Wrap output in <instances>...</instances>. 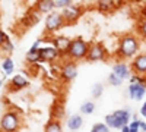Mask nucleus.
Listing matches in <instances>:
<instances>
[{"label": "nucleus", "instance_id": "1", "mask_svg": "<svg viewBox=\"0 0 146 132\" xmlns=\"http://www.w3.org/2000/svg\"><path fill=\"white\" fill-rule=\"evenodd\" d=\"M142 46V40L136 32H126L120 35L117 41V50H115V59L117 60H131L135 57Z\"/></svg>", "mask_w": 146, "mask_h": 132}, {"label": "nucleus", "instance_id": "2", "mask_svg": "<svg viewBox=\"0 0 146 132\" xmlns=\"http://www.w3.org/2000/svg\"><path fill=\"white\" fill-rule=\"evenodd\" d=\"M88 49H89V43L86 40H83L82 37L72 38L69 49L64 53V59H70V60H75V62L85 60L88 54Z\"/></svg>", "mask_w": 146, "mask_h": 132}, {"label": "nucleus", "instance_id": "3", "mask_svg": "<svg viewBox=\"0 0 146 132\" xmlns=\"http://www.w3.org/2000/svg\"><path fill=\"white\" fill-rule=\"evenodd\" d=\"M22 126L21 113L15 109H9L0 117V132H18Z\"/></svg>", "mask_w": 146, "mask_h": 132}, {"label": "nucleus", "instance_id": "4", "mask_svg": "<svg viewBox=\"0 0 146 132\" xmlns=\"http://www.w3.org/2000/svg\"><path fill=\"white\" fill-rule=\"evenodd\" d=\"M130 119H131V113L129 109H120L111 115L105 116V125L110 129H121L123 126L129 125Z\"/></svg>", "mask_w": 146, "mask_h": 132}, {"label": "nucleus", "instance_id": "5", "mask_svg": "<svg viewBox=\"0 0 146 132\" xmlns=\"http://www.w3.org/2000/svg\"><path fill=\"white\" fill-rule=\"evenodd\" d=\"M63 27H66V22H64V18L62 15V12L53 10L51 13L45 15V19H44V32H45V35H54Z\"/></svg>", "mask_w": 146, "mask_h": 132}, {"label": "nucleus", "instance_id": "6", "mask_svg": "<svg viewBox=\"0 0 146 132\" xmlns=\"http://www.w3.org/2000/svg\"><path fill=\"white\" fill-rule=\"evenodd\" d=\"M110 52L105 47L104 43H100V41H94V43H89V49H88V54H86V62H91V63H95V62H107L110 59Z\"/></svg>", "mask_w": 146, "mask_h": 132}, {"label": "nucleus", "instance_id": "7", "mask_svg": "<svg viewBox=\"0 0 146 132\" xmlns=\"http://www.w3.org/2000/svg\"><path fill=\"white\" fill-rule=\"evenodd\" d=\"M58 72H60V79L64 84L72 82L78 76V62L70 60V59H62L58 66Z\"/></svg>", "mask_w": 146, "mask_h": 132}, {"label": "nucleus", "instance_id": "8", "mask_svg": "<svg viewBox=\"0 0 146 132\" xmlns=\"http://www.w3.org/2000/svg\"><path fill=\"white\" fill-rule=\"evenodd\" d=\"M83 12H85L83 6L75 5V3H72L70 6L62 9V15H63V18H64L66 25H73V23H76V22L82 18Z\"/></svg>", "mask_w": 146, "mask_h": 132}, {"label": "nucleus", "instance_id": "9", "mask_svg": "<svg viewBox=\"0 0 146 132\" xmlns=\"http://www.w3.org/2000/svg\"><path fill=\"white\" fill-rule=\"evenodd\" d=\"M40 56H41V60L40 63H56L57 60H62L63 54L60 53L54 46H44L40 47Z\"/></svg>", "mask_w": 146, "mask_h": 132}, {"label": "nucleus", "instance_id": "10", "mask_svg": "<svg viewBox=\"0 0 146 132\" xmlns=\"http://www.w3.org/2000/svg\"><path fill=\"white\" fill-rule=\"evenodd\" d=\"M129 65L131 69V74L146 76V53H137L130 60Z\"/></svg>", "mask_w": 146, "mask_h": 132}, {"label": "nucleus", "instance_id": "11", "mask_svg": "<svg viewBox=\"0 0 146 132\" xmlns=\"http://www.w3.org/2000/svg\"><path fill=\"white\" fill-rule=\"evenodd\" d=\"M42 40H47V41L53 43V46L63 54V57H64V53L67 52L69 46H70V41H72L69 37H66V35H47V37L42 38Z\"/></svg>", "mask_w": 146, "mask_h": 132}, {"label": "nucleus", "instance_id": "12", "mask_svg": "<svg viewBox=\"0 0 146 132\" xmlns=\"http://www.w3.org/2000/svg\"><path fill=\"white\" fill-rule=\"evenodd\" d=\"M28 87H29L28 78L25 75H21V74L12 76L10 81H9V85H7V88H9L10 92H16V91H21V90H25Z\"/></svg>", "mask_w": 146, "mask_h": 132}, {"label": "nucleus", "instance_id": "13", "mask_svg": "<svg viewBox=\"0 0 146 132\" xmlns=\"http://www.w3.org/2000/svg\"><path fill=\"white\" fill-rule=\"evenodd\" d=\"M113 72L120 78V79H127L131 76V69H130V65L126 63V60H117L113 66Z\"/></svg>", "mask_w": 146, "mask_h": 132}, {"label": "nucleus", "instance_id": "14", "mask_svg": "<svg viewBox=\"0 0 146 132\" xmlns=\"http://www.w3.org/2000/svg\"><path fill=\"white\" fill-rule=\"evenodd\" d=\"M34 9L41 15H48L56 10V2L54 0H35Z\"/></svg>", "mask_w": 146, "mask_h": 132}, {"label": "nucleus", "instance_id": "15", "mask_svg": "<svg viewBox=\"0 0 146 132\" xmlns=\"http://www.w3.org/2000/svg\"><path fill=\"white\" fill-rule=\"evenodd\" d=\"M40 18H41V13H38L35 9L29 10L28 13L21 19V25L23 28H32L34 25H36V23L40 22Z\"/></svg>", "mask_w": 146, "mask_h": 132}, {"label": "nucleus", "instance_id": "16", "mask_svg": "<svg viewBox=\"0 0 146 132\" xmlns=\"http://www.w3.org/2000/svg\"><path fill=\"white\" fill-rule=\"evenodd\" d=\"M146 94V87L142 84H130L129 85V97L135 101H140Z\"/></svg>", "mask_w": 146, "mask_h": 132}, {"label": "nucleus", "instance_id": "17", "mask_svg": "<svg viewBox=\"0 0 146 132\" xmlns=\"http://www.w3.org/2000/svg\"><path fill=\"white\" fill-rule=\"evenodd\" d=\"M50 115H51V119H57V121H62L66 115V107H64V103L62 101H54L51 109H50Z\"/></svg>", "mask_w": 146, "mask_h": 132}, {"label": "nucleus", "instance_id": "18", "mask_svg": "<svg viewBox=\"0 0 146 132\" xmlns=\"http://www.w3.org/2000/svg\"><path fill=\"white\" fill-rule=\"evenodd\" d=\"M66 126L70 129V131H79L82 126H83V119L80 115L75 113V115H70L66 121Z\"/></svg>", "mask_w": 146, "mask_h": 132}, {"label": "nucleus", "instance_id": "19", "mask_svg": "<svg viewBox=\"0 0 146 132\" xmlns=\"http://www.w3.org/2000/svg\"><path fill=\"white\" fill-rule=\"evenodd\" d=\"M117 7V5L114 3V0H98L96 2V9L101 13H110Z\"/></svg>", "mask_w": 146, "mask_h": 132}, {"label": "nucleus", "instance_id": "20", "mask_svg": "<svg viewBox=\"0 0 146 132\" xmlns=\"http://www.w3.org/2000/svg\"><path fill=\"white\" fill-rule=\"evenodd\" d=\"M135 32L139 35V38H140L142 41H145V40H146V18L140 16V18L136 21Z\"/></svg>", "mask_w": 146, "mask_h": 132}, {"label": "nucleus", "instance_id": "21", "mask_svg": "<svg viewBox=\"0 0 146 132\" xmlns=\"http://www.w3.org/2000/svg\"><path fill=\"white\" fill-rule=\"evenodd\" d=\"M44 132H63L62 121H57V119H50V121L44 125Z\"/></svg>", "mask_w": 146, "mask_h": 132}, {"label": "nucleus", "instance_id": "22", "mask_svg": "<svg viewBox=\"0 0 146 132\" xmlns=\"http://www.w3.org/2000/svg\"><path fill=\"white\" fill-rule=\"evenodd\" d=\"M25 59H27V62H28L29 65H32V63H40V60H41L40 49H38V50H36V49H29V50L27 52Z\"/></svg>", "mask_w": 146, "mask_h": 132}, {"label": "nucleus", "instance_id": "23", "mask_svg": "<svg viewBox=\"0 0 146 132\" xmlns=\"http://www.w3.org/2000/svg\"><path fill=\"white\" fill-rule=\"evenodd\" d=\"M2 70H3V74L6 76L12 75L15 72V63H13V60H12V57H6L2 62Z\"/></svg>", "mask_w": 146, "mask_h": 132}, {"label": "nucleus", "instance_id": "24", "mask_svg": "<svg viewBox=\"0 0 146 132\" xmlns=\"http://www.w3.org/2000/svg\"><path fill=\"white\" fill-rule=\"evenodd\" d=\"M95 112V103L91 101V100H86V101H83L80 104V113L82 115H92Z\"/></svg>", "mask_w": 146, "mask_h": 132}, {"label": "nucleus", "instance_id": "25", "mask_svg": "<svg viewBox=\"0 0 146 132\" xmlns=\"http://www.w3.org/2000/svg\"><path fill=\"white\" fill-rule=\"evenodd\" d=\"M102 92H104V85H102V84H101V82L94 84V85H92V90H91L92 97H94V98H100L101 95H102Z\"/></svg>", "mask_w": 146, "mask_h": 132}, {"label": "nucleus", "instance_id": "26", "mask_svg": "<svg viewBox=\"0 0 146 132\" xmlns=\"http://www.w3.org/2000/svg\"><path fill=\"white\" fill-rule=\"evenodd\" d=\"M108 82H110V85H113V87H120L121 84H123V79H120L114 72H111V74L108 75Z\"/></svg>", "mask_w": 146, "mask_h": 132}, {"label": "nucleus", "instance_id": "27", "mask_svg": "<svg viewBox=\"0 0 146 132\" xmlns=\"http://www.w3.org/2000/svg\"><path fill=\"white\" fill-rule=\"evenodd\" d=\"M129 81H130V84H142V85H145V87H146V76L131 74V76L129 78Z\"/></svg>", "mask_w": 146, "mask_h": 132}, {"label": "nucleus", "instance_id": "28", "mask_svg": "<svg viewBox=\"0 0 146 132\" xmlns=\"http://www.w3.org/2000/svg\"><path fill=\"white\" fill-rule=\"evenodd\" d=\"M0 50H2L3 53H6V54H10L12 52L15 50V44L10 41V38H7V40H6V43L2 46V49H0Z\"/></svg>", "mask_w": 146, "mask_h": 132}, {"label": "nucleus", "instance_id": "29", "mask_svg": "<svg viewBox=\"0 0 146 132\" xmlns=\"http://www.w3.org/2000/svg\"><path fill=\"white\" fill-rule=\"evenodd\" d=\"M129 129H130V132H139L140 131V121L139 119H131L129 122Z\"/></svg>", "mask_w": 146, "mask_h": 132}, {"label": "nucleus", "instance_id": "30", "mask_svg": "<svg viewBox=\"0 0 146 132\" xmlns=\"http://www.w3.org/2000/svg\"><path fill=\"white\" fill-rule=\"evenodd\" d=\"M56 2V10L57 9H64V7H67V6H70L72 3H73V0H54Z\"/></svg>", "mask_w": 146, "mask_h": 132}, {"label": "nucleus", "instance_id": "31", "mask_svg": "<svg viewBox=\"0 0 146 132\" xmlns=\"http://www.w3.org/2000/svg\"><path fill=\"white\" fill-rule=\"evenodd\" d=\"M91 131H94V132H110V128L104 122V123H95Z\"/></svg>", "mask_w": 146, "mask_h": 132}, {"label": "nucleus", "instance_id": "32", "mask_svg": "<svg viewBox=\"0 0 146 132\" xmlns=\"http://www.w3.org/2000/svg\"><path fill=\"white\" fill-rule=\"evenodd\" d=\"M7 38H9V35H7L2 28H0V49H2V46L6 43V40H7Z\"/></svg>", "mask_w": 146, "mask_h": 132}, {"label": "nucleus", "instance_id": "33", "mask_svg": "<svg viewBox=\"0 0 146 132\" xmlns=\"http://www.w3.org/2000/svg\"><path fill=\"white\" fill-rule=\"evenodd\" d=\"M41 43H42V38H41V40H36V41H34V44H32L31 49H36V50H38L40 47H41Z\"/></svg>", "mask_w": 146, "mask_h": 132}, {"label": "nucleus", "instance_id": "34", "mask_svg": "<svg viewBox=\"0 0 146 132\" xmlns=\"http://www.w3.org/2000/svg\"><path fill=\"white\" fill-rule=\"evenodd\" d=\"M140 115L146 117V101H145V103L142 104V107H140Z\"/></svg>", "mask_w": 146, "mask_h": 132}, {"label": "nucleus", "instance_id": "35", "mask_svg": "<svg viewBox=\"0 0 146 132\" xmlns=\"http://www.w3.org/2000/svg\"><path fill=\"white\" fill-rule=\"evenodd\" d=\"M140 16H143V18H146V3L142 6V9H140Z\"/></svg>", "mask_w": 146, "mask_h": 132}, {"label": "nucleus", "instance_id": "36", "mask_svg": "<svg viewBox=\"0 0 146 132\" xmlns=\"http://www.w3.org/2000/svg\"><path fill=\"white\" fill-rule=\"evenodd\" d=\"M140 131L146 132V122L145 121H140Z\"/></svg>", "mask_w": 146, "mask_h": 132}, {"label": "nucleus", "instance_id": "37", "mask_svg": "<svg viewBox=\"0 0 146 132\" xmlns=\"http://www.w3.org/2000/svg\"><path fill=\"white\" fill-rule=\"evenodd\" d=\"M120 131H121V132H130V129H129V125H126V126H123V128H121Z\"/></svg>", "mask_w": 146, "mask_h": 132}, {"label": "nucleus", "instance_id": "38", "mask_svg": "<svg viewBox=\"0 0 146 132\" xmlns=\"http://www.w3.org/2000/svg\"><path fill=\"white\" fill-rule=\"evenodd\" d=\"M0 22H2V10H0Z\"/></svg>", "mask_w": 146, "mask_h": 132}, {"label": "nucleus", "instance_id": "39", "mask_svg": "<svg viewBox=\"0 0 146 132\" xmlns=\"http://www.w3.org/2000/svg\"><path fill=\"white\" fill-rule=\"evenodd\" d=\"M3 85V82H2V79H0V87H2Z\"/></svg>", "mask_w": 146, "mask_h": 132}, {"label": "nucleus", "instance_id": "40", "mask_svg": "<svg viewBox=\"0 0 146 132\" xmlns=\"http://www.w3.org/2000/svg\"><path fill=\"white\" fill-rule=\"evenodd\" d=\"M70 132H79V131H70Z\"/></svg>", "mask_w": 146, "mask_h": 132}, {"label": "nucleus", "instance_id": "41", "mask_svg": "<svg viewBox=\"0 0 146 132\" xmlns=\"http://www.w3.org/2000/svg\"><path fill=\"white\" fill-rule=\"evenodd\" d=\"M0 110H2V104H0Z\"/></svg>", "mask_w": 146, "mask_h": 132}, {"label": "nucleus", "instance_id": "42", "mask_svg": "<svg viewBox=\"0 0 146 132\" xmlns=\"http://www.w3.org/2000/svg\"><path fill=\"white\" fill-rule=\"evenodd\" d=\"M89 132H94V131H89Z\"/></svg>", "mask_w": 146, "mask_h": 132}]
</instances>
